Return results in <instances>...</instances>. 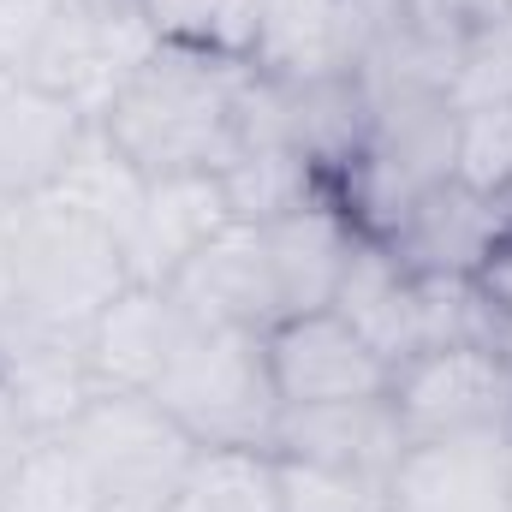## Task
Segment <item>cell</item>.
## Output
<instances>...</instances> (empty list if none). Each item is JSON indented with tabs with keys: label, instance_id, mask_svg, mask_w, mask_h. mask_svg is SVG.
Listing matches in <instances>:
<instances>
[{
	"label": "cell",
	"instance_id": "6",
	"mask_svg": "<svg viewBox=\"0 0 512 512\" xmlns=\"http://www.w3.org/2000/svg\"><path fill=\"white\" fill-rule=\"evenodd\" d=\"M66 435L96 465L108 495H143V501H179L203 453L149 393H96Z\"/></svg>",
	"mask_w": 512,
	"mask_h": 512
},
{
	"label": "cell",
	"instance_id": "21",
	"mask_svg": "<svg viewBox=\"0 0 512 512\" xmlns=\"http://www.w3.org/2000/svg\"><path fill=\"white\" fill-rule=\"evenodd\" d=\"M108 489L96 477V465L78 453V441L60 429V435H36L24 465L12 471L0 512H102Z\"/></svg>",
	"mask_w": 512,
	"mask_h": 512
},
{
	"label": "cell",
	"instance_id": "36",
	"mask_svg": "<svg viewBox=\"0 0 512 512\" xmlns=\"http://www.w3.org/2000/svg\"><path fill=\"white\" fill-rule=\"evenodd\" d=\"M173 512H191V507H185V501H173Z\"/></svg>",
	"mask_w": 512,
	"mask_h": 512
},
{
	"label": "cell",
	"instance_id": "35",
	"mask_svg": "<svg viewBox=\"0 0 512 512\" xmlns=\"http://www.w3.org/2000/svg\"><path fill=\"white\" fill-rule=\"evenodd\" d=\"M507 441H512V405H507Z\"/></svg>",
	"mask_w": 512,
	"mask_h": 512
},
{
	"label": "cell",
	"instance_id": "9",
	"mask_svg": "<svg viewBox=\"0 0 512 512\" xmlns=\"http://www.w3.org/2000/svg\"><path fill=\"white\" fill-rule=\"evenodd\" d=\"M0 393L18 405V417L36 435L72 429L78 411L102 393L90 376L84 334L36 322V316H6L0 322Z\"/></svg>",
	"mask_w": 512,
	"mask_h": 512
},
{
	"label": "cell",
	"instance_id": "24",
	"mask_svg": "<svg viewBox=\"0 0 512 512\" xmlns=\"http://www.w3.org/2000/svg\"><path fill=\"white\" fill-rule=\"evenodd\" d=\"M453 179L477 191H512V102L453 114Z\"/></svg>",
	"mask_w": 512,
	"mask_h": 512
},
{
	"label": "cell",
	"instance_id": "1",
	"mask_svg": "<svg viewBox=\"0 0 512 512\" xmlns=\"http://www.w3.org/2000/svg\"><path fill=\"white\" fill-rule=\"evenodd\" d=\"M245 84H251V60H239L215 42H167L161 36V48L114 96L102 131L149 179L221 173L239 155Z\"/></svg>",
	"mask_w": 512,
	"mask_h": 512
},
{
	"label": "cell",
	"instance_id": "34",
	"mask_svg": "<svg viewBox=\"0 0 512 512\" xmlns=\"http://www.w3.org/2000/svg\"><path fill=\"white\" fill-rule=\"evenodd\" d=\"M495 6H501V12H507V18H512V0H495Z\"/></svg>",
	"mask_w": 512,
	"mask_h": 512
},
{
	"label": "cell",
	"instance_id": "33",
	"mask_svg": "<svg viewBox=\"0 0 512 512\" xmlns=\"http://www.w3.org/2000/svg\"><path fill=\"white\" fill-rule=\"evenodd\" d=\"M84 6H96V12H126V6H137V0H84Z\"/></svg>",
	"mask_w": 512,
	"mask_h": 512
},
{
	"label": "cell",
	"instance_id": "15",
	"mask_svg": "<svg viewBox=\"0 0 512 512\" xmlns=\"http://www.w3.org/2000/svg\"><path fill=\"white\" fill-rule=\"evenodd\" d=\"M84 131L90 120L66 96L30 78H0V209L48 197Z\"/></svg>",
	"mask_w": 512,
	"mask_h": 512
},
{
	"label": "cell",
	"instance_id": "23",
	"mask_svg": "<svg viewBox=\"0 0 512 512\" xmlns=\"http://www.w3.org/2000/svg\"><path fill=\"white\" fill-rule=\"evenodd\" d=\"M447 102H453V114L512 102V18H489V24L465 30L453 72H447Z\"/></svg>",
	"mask_w": 512,
	"mask_h": 512
},
{
	"label": "cell",
	"instance_id": "14",
	"mask_svg": "<svg viewBox=\"0 0 512 512\" xmlns=\"http://www.w3.org/2000/svg\"><path fill=\"white\" fill-rule=\"evenodd\" d=\"M221 227H233V203H227L221 173H161V179H149L143 215L120 239L126 274L143 286H167Z\"/></svg>",
	"mask_w": 512,
	"mask_h": 512
},
{
	"label": "cell",
	"instance_id": "18",
	"mask_svg": "<svg viewBox=\"0 0 512 512\" xmlns=\"http://www.w3.org/2000/svg\"><path fill=\"white\" fill-rule=\"evenodd\" d=\"M245 60L268 78L346 72V0H239Z\"/></svg>",
	"mask_w": 512,
	"mask_h": 512
},
{
	"label": "cell",
	"instance_id": "13",
	"mask_svg": "<svg viewBox=\"0 0 512 512\" xmlns=\"http://www.w3.org/2000/svg\"><path fill=\"white\" fill-rule=\"evenodd\" d=\"M185 334H191V316L179 310V298L167 286L131 280L126 292L84 328L90 376H96L102 393H155L167 364L179 358Z\"/></svg>",
	"mask_w": 512,
	"mask_h": 512
},
{
	"label": "cell",
	"instance_id": "32",
	"mask_svg": "<svg viewBox=\"0 0 512 512\" xmlns=\"http://www.w3.org/2000/svg\"><path fill=\"white\" fill-rule=\"evenodd\" d=\"M495 358L512 370V316H501V334H495Z\"/></svg>",
	"mask_w": 512,
	"mask_h": 512
},
{
	"label": "cell",
	"instance_id": "16",
	"mask_svg": "<svg viewBox=\"0 0 512 512\" xmlns=\"http://www.w3.org/2000/svg\"><path fill=\"white\" fill-rule=\"evenodd\" d=\"M358 239H364V233L352 227V215L340 209L334 191L298 203V209L280 215V221H262V245H268V268H274L280 316L328 310Z\"/></svg>",
	"mask_w": 512,
	"mask_h": 512
},
{
	"label": "cell",
	"instance_id": "28",
	"mask_svg": "<svg viewBox=\"0 0 512 512\" xmlns=\"http://www.w3.org/2000/svg\"><path fill=\"white\" fill-rule=\"evenodd\" d=\"M30 441H36V429H30V423L18 417V405L0 393V495H6V483H12V471L24 465Z\"/></svg>",
	"mask_w": 512,
	"mask_h": 512
},
{
	"label": "cell",
	"instance_id": "8",
	"mask_svg": "<svg viewBox=\"0 0 512 512\" xmlns=\"http://www.w3.org/2000/svg\"><path fill=\"white\" fill-rule=\"evenodd\" d=\"M268 376L280 405H340V399H376L387 393L393 370L376 358L340 310H304L280 316L268 334Z\"/></svg>",
	"mask_w": 512,
	"mask_h": 512
},
{
	"label": "cell",
	"instance_id": "17",
	"mask_svg": "<svg viewBox=\"0 0 512 512\" xmlns=\"http://www.w3.org/2000/svg\"><path fill=\"white\" fill-rule=\"evenodd\" d=\"M352 334L387 358V370H399L405 358L423 352V298H417V274L399 268V256L387 251L382 239H358L352 245V262L334 286V304Z\"/></svg>",
	"mask_w": 512,
	"mask_h": 512
},
{
	"label": "cell",
	"instance_id": "4",
	"mask_svg": "<svg viewBox=\"0 0 512 512\" xmlns=\"http://www.w3.org/2000/svg\"><path fill=\"white\" fill-rule=\"evenodd\" d=\"M149 399L197 447H268L280 423L268 346L251 328H191Z\"/></svg>",
	"mask_w": 512,
	"mask_h": 512
},
{
	"label": "cell",
	"instance_id": "12",
	"mask_svg": "<svg viewBox=\"0 0 512 512\" xmlns=\"http://www.w3.org/2000/svg\"><path fill=\"white\" fill-rule=\"evenodd\" d=\"M393 512H512V441L459 435L411 441L387 477Z\"/></svg>",
	"mask_w": 512,
	"mask_h": 512
},
{
	"label": "cell",
	"instance_id": "22",
	"mask_svg": "<svg viewBox=\"0 0 512 512\" xmlns=\"http://www.w3.org/2000/svg\"><path fill=\"white\" fill-rule=\"evenodd\" d=\"M179 501L191 512H286L280 459L268 447H203Z\"/></svg>",
	"mask_w": 512,
	"mask_h": 512
},
{
	"label": "cell",
	"instance_id": "26",
	"mask_svg": "<svg viewBox=\"0 0 512 512\" xmlns=\"http://www.w3.org/2000/svg\"><path fill=\"white\" fill-rule=\"evenodd\" d=\"M60 6L66 0H0V60H6L12 78L30 72V60H36L48 24L60 18Z\"/></svg>",
	"mask_w": 512,
	"mask_h": 512
},
{
	"label": "cell",
	"instance_id": "5",
	"mask_svg": "<svg viewBox=\"0 0 512 512\" xmlns=\"http://www.w3.org/2000/svg\"><path fill=\"white\" fill-rule=\"evenodd\" d=\"M387 405L405 441H459V435H507L512 370L495 346H435L393 370Z\"/></svg>",
	"mask_w": 512,
	"mask_h": 512
},
{
	"label": "cell",
	"instance_id": "29",
	"mask_svg": "<svg viewBox=\"0 0 512 512\" xmlns=\"http://www.w3.org/2000/svg\"><path fill=\"white\" fill-rule=\"evenodd\" d=\"M477 280L489 286V298H495V310H501V316H512V239H507V251L495 256V262H489V268H483Z\"/></svg>",
	"mask_w": 512,
	"mask_h": 512
},
{
	"label": "cell",
	"instance_id": "7",
	"mask_svg": "<svg viewBox=\"0 0 512 512\" xmlns=\"http://www.w3.org/2000/svg\"><path fill=\"white\" fill-rule=\"evenodd\" d=\"M512 239V191H477L465 179L429 185L387 233L382 245L411 274H447V280H477Z\"/></svg>",
	"mask_w": 512,
	"mask_h": 512
},
{
	"label": "cell",
	"instance_id": "31",
	"mask_svg": "<svg viewBox=\"0 0 512 512\" xmlns=\"http://www.w3.org/2000/svg\"><path fill=\"white\" fill-rule=\"evenodd\" d=\"M423 6H435V12H447L453 24H489V18H507L495 0H423Z\"/></svg>",
	"mask_w": 512,
	"mask_h": 512
},
{
	"label": "cell",
	"instance_id": "19",
	"mask_svg": "<svg viewBox=\"0 0 512 512\" xmlns=\"http://www.w3.org/2000/svg\"><path fill=\"white\" fill-rule=\"evenodd\" d=\"M48 197H60L66 209H78V215H84V221H96L102 233L126 239L131 221L143 215L149 173H143V167H137V161H131V155L102 126H90V131H84V143L72 149L66 173L54 179V191H48Z\"/></svg>",
	"mask_w": 512,
	"mask_h": 512
},
{
	"label": "cell",
	"instance_id": "25",
	"mask_svg": "<svg viewBox=\"0 0 512 512\" xmlns=\"http://www.w3.org/2000/svg\"><path fill=\"white\" fill-rule=\"evenodd\" d=\"M280 483H286V512H393L387 483H364V477H340V471L280 459Z\"/></svg>",
	"mask_w": 512,
	"mask_h": 512
},
{
	"label": "cell",
	"instance_id": "20",
	"mask_svg": "<svg viewBox=\"0 0 512 512\" xmlns=\"http://www.w3.org/2000/svg\"><path fill=\"white\" fill-rule=\"evenodd\" d=\"M221 185H227V203H233V221H280L292 215L298 203L322 197L328 179L286 143H245L227 167H221Z\"/></svg>",
	"mask_w": 512,
	"mask_h": 512
},
{
	"label": "cell",
	"instance_id": "27",
	"mask_svg": "<svg viewBox=\"0 0 512 512\" xmlns=\"http://www.w3.org/2000/svg\"><path fill=\"white\" fill-rule=\"evenodd\" d=\"M143 18L167 36V42H215L227 30V0H137Z\"/></svg>",
	"mask_w": 512,
	"mask_h": 512
},
{
	"label": "cell",
	"instance_id": "10",
	"mask_svg": "<svg viewBox=\"0 0 512 512\" xmlns=\"http://www.w3.org/2000/svg\"><path fill=\"white\" fill-rule=\"evenodd\" d=\"M405 447L411 441H405L387 393L340 399V405H280V423L268 441V453H280L292 465H316V471H340V477H364V483H387Z\"/></svg>",
	"mask_w": 512,
	"mask_h": 512
},
{
	"label": "cell",
	"instance_id": "11",
	"mask_svg": "<svg viewBox=\"0 0 512 512\" xmlns=\"http://www.w3.org/2000/svg\"><path fill=\"white\" fill-rule=\"evenodd\" d=\"M167 292L179 298L191 328H251V334H268L280 322L268 245H262V227H251V221L221 227L167 280Z\"/></svg>",
	"mask_w": 512,
	"mask_h": 512
},
{
	"label": "cell",
	"instance_id": "3",
	"mask_svg": "<svg viewBox=\"0 0 512 512\" xmlns=\"http://www.w3.org/2000/svg\"><path fill=\"white\" fill-rule=\"evenodd\" d=\"M447 173H453V102L441 90H382L370 96L364 149L334 179V197L364 239H387L393 221Z\"/></svg>",
	"mask_w": 512,
	"mask_h": 512
},
{
	"label": "cell",
	"instance_id": "37",
	"mask_svg": "<svg viewBox=\"0 0 512 512\" xmlns=\"http://www.w3.org/2000/svg\"><path fill=\"white\" fill-rule=\"evenodd\" d=\"M0 78H12V72H6V60H0Z\"/></svg>",
	"mask_w": 512,
	"mask_h": 512
},
{
	"label": "cell",
	"instance_id": "30",
	"mask_svg": "<svg viewBox=\"0 0 512 512\" xmlns=\"http://www.w3.org/2000/svg\"><path fill=\"white\" fill-rule=\"evenodd\" d=\"M18 316V262H12V239H6V215H0V322Z\"/></svg>",
	"mask_w": 512,
	"mask_h": 512
},
{
	"label": "cell",
	"instance_id": "2",
	"mask_svg": "<svg viewBox=\"0 0 512 512\" xmlns=\"http://www.w3.org/2000/svg\"><path fill=\"white\" fill-rule=\"evenodd\" d=\"M6 239L18 262V316L54 322V328H90L120 292L131 286L120 239L66 209L60 197L6 203Z\"/></svg>",
	"mask_w": 512,
	"mask_h": 512
}]
</instances>
